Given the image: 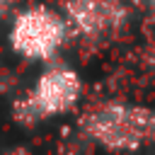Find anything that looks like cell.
Returning a JSON list of instances; mask_svg holds the SVG:
<instances>
[{"label":"cell","instance_id":"6da1fadb","mask_svg":"<svg viewBox=\"0 0 155 155\" xmlns=\"http://www.w3.org/2000/svg\"><path fill=\"white\" fill-rule=\"evenodd\" d=\"M80 131L104 150L131 153L145 143H155V109L128 102H104L80 119Z\"/></svg>","mask_w":155,"mask_h":155},{"label":"cell","instance_id":"7a4b0ae2","mask_svg":"<svg viewBox=\"0 0 155 155\" xmlns=\"http://www.w3.org/2000/svg\"><path fill=\"white\" fill-rule=\"evenodd\" d=\"M82 97V80L80 73L65 63H48L31 87L22 92L12 104L15 121L24 126H34L56 116H63L78 107Z\"/></svg>","mask_w":155,"mask_h":155},{"label":"cell","instance_id":"3957f363","mask_svg":"<svg viewBox=\"0 0 155 155\" xmlns=\"http://www.w3.org/2000/svg\"><path fill=\"white\" fill-rule=\"evenodd\" d=\"M68 36V22L58 10L31 5L12 17L7 44L12 53L27 63H51L65 46Z\"/></svg>","mask_w":155,"mask_h":155},{"label":"cell","instance_id":"277c9868","mask_svg":"<svg viewBox=\"0 0 155 155\" xmlns=\"http://www.w3.org/2000/svg\"><path fill=\"white\" fill-rule=\"evenodd\" d=\"M61 15L65 17L70 34L102 39L126 24L128 7L124 0H63Z\"/></svg>","mask_w":155,"mask_h":155},{"label":"cell","instance_id":"5b68a950","mask_svg":"<svg viewBox=\"0 0 155 155\" xmlns=\"http://www.w3.org/2000/svg\"><path fill=\"white\" fill-rule=\"evenodd\" d=\"M10 5H12V0H0V19L10 12Z\"/></svg>","mask_w":155,"mask_h":155},{"label":"cell","instance_id":"8992f818","mask_svg":"<svg viewBox=\"0 0 155 155\" xmlns=\"http://www.w3.org/2000/svg\"><path fill=\"white\" fill-rule=\"evenodd\" d=\"M148 2H150V5H153V7H155V0H148Z\"/></svg>","mask_w":155,"mask_h":155}]
</instances>
